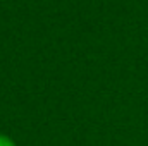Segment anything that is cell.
I'll return each mask as SVG.
<instances>
[{"label": "cell", "instance_id": "obj_1", "mask_svg": "<svg viewBox=\"0 0 148 146\" xmlns=\"http://www.w3.org/2000/svg\"><path fill=\"white\" fill-rule=\"evenodd\" d=\"M0 146H16V143L9 138V136H5V134H0Z\"/></svg>", "mask_w": 148, "mask_h": 146}]
</instances>
